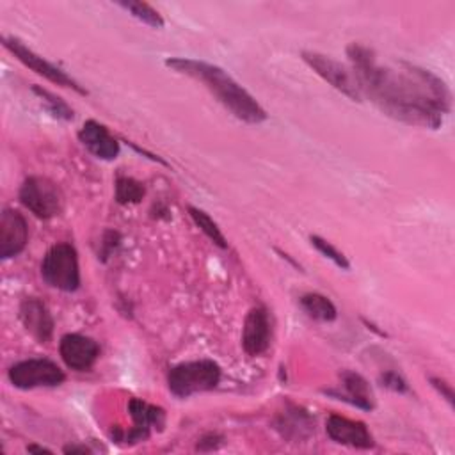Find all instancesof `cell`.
Segmentation results:
<instances>
[{
    "mask_svg": "<svg viewBox=\"0 0 455 455\" xmlns=\"http://www.w3.org/2000/svg\"><path fill=\"white\" fill-rule=\"evenodd\" d=\"M347 57L363 98L386 116L411 126L437 130L451 110V92L444 80L411 62L386 66L361 43L347 46Z\"/></svg>",
    "mask_w": 455,
    "mask_h": 455,
    "instance_id": "1",
    "label": "cell"
},
{
    "mask_svg": "<svg viewBox=\"0 0 455 455\" xmlns=\"http://www.w3.org/2000/svg\"><path fill=\"white\" fill-rule=\"evenodd\" d=\"M165 66L174 73L201 82L217 98V101L226 107L236 119L249 124H258L268 117L258 100L222 68L204 60L185 57L165 59Z\"/></svg>",
    "mask_w": 455,
    "mask_h": 455,
    "instance_id": "2",
    "label": "cell"
},
{
    "mask_svg": "<svg viewBox=\"0 0 455 455\" xmlns=\"http://www.w3.org/2000/svg\"><path fill=\"white\" fill-rule=\"evenodd\" d=\"M222 377L220 366L212 359L187 361L167 371V387L178 398H188L196 393L212 391Z\"/></svg>",
    "mask_w": 455,
    "mask_h": 455,
    "instance_id": "3",
    "label": "cell"
},
{
    "mask_svg": "<svg viewBox=\"0 0 455 455\" xmlns=\"http://www.w3.org/2000/svg\"><path fill=\"white\" fill-rule=\"evenodd\" d=\"M41 277L60 291H75L80 286V267L76 249L68 242L53 243L41 261Z\"/></svg>",
    "mask_w": 455,
    "mask_h": 455,
    "instance_id": "4",
    "label": "cell"
},
{
    "mask_svg": "<svg viewBox=\"0 0 455 455\" xmlns=\"http://www.w3.org/2000/svg\"><path fill=\"white\" fill-rule=\"evenodd\" d=\"M20 203L37 219H53L64 210V194L46 176H28L20 187Z\"/></svg>",
    "mask_w": 455,
    "mask_h": 455,
    "instance_id": "5",
    "label": "cell"
},
{
    "mask_svg": "<svg viewBox=\"0 0 455 455\" xmlns=\"http://www.w3.org/2000/svg\"><path fill=\"white\" fill-rule=\"evenodd\" d=\"M9 382L18 389H36V387H55L66 379L60 366L44 357H32L14 363L7 371Z\"/></svg>",
    "mask_w": 455,
    "mask_h": 455,
    "instance_id": "6",
    "label": "cell"
},
{
    "mask_svg": "<svg viewBox=\"0 0 455 455\" xmlns=\"http://www.w3.org/2000/svg\"><path fill=\"white\" fill-rule=\"evenodd\" d=\"M2 43H4V46H5L23 66H27L28 69H32V71L37 73L39 76L50 80V82L55 84V85L73 89L75 92H78V94H82V96L87 94V91H85L75 78H71L66 71H62V69L57 68L55 64L48 62V60L43 59L41 55H37L36 52H32V50H30L23 41H20L18 37H9V36H5V37L2 39Z\"/></svg>",
    "mask_w": 455,
    "mask_h": 455,
    "instance_id": "7",
    "label": "cell"
},
{
    "mask_svg": "<svg viewBox=\"0 0 455 455\" xmlns=\"http://www.w3.org/2000/svg\"><path fill=\"white\" fill-rule=\"evenodd\" d=\"M302 60L327 84H331L336 91L348 96L352 101H363V94L359 91V85L355 82V76L352 69L345 68L341 62L334 60L329 55L318 53V52H302Z\"/></svg>",
    "mask_w": 455,
    "mask_h": 455,
    "instance_id": "8",
    "label": "cell"
},
{
    "mask_svg": "<svg viewBox=\"0 0 455 455\" xmlns=\"http://www.w3.org/2000/svg\"><path fill=\"white\" fill-rule=\"evenodd\" d=\"M128 412L133 419V428L126 434L117 432L116 441H124L126 444H135L146 441L153 430H162L165 427V411L158 405L148 403L142 398H132L128 402Z\"/></svg>",
    "mask_w": 455,
    "mask_h": 455,
    "instance_id": "9",
    "label": "cell"
},
{
    "mask_svg": "<svg viewBox=\"0 0 455 455\" xmlns=\"http://www.w3.org/2000/svg\"><path fill=\"white\" fill-rule=\"evenodd\" d=\"M272 325L267 307L254 306L249 309L242 327V348L249 357L265 354L270 347Z\"/></svg>",
    "mask_w": 455,
    "mask_h": 455,
    "instance_id": "10",
    "label": "cell"
},
{
    "mask_svg": "<svg viewBox=\"0 0 455 455\" xmlns=\"http://www.w3.org/2000/svg\"><path fill=\"white\" fill-rule=\"evenodd\" d=\"M59 354L69 370L87 371L100 357V345L85 334L68 332L60 338Z\"/></svg>",
    "mask_w": 455,
    "mask_h": 455,
    "instance_id": "11",
    "label": "cell"
},
{
    "mask_svg": "<svg viewBox=\"0 0 455 455\" xmlns=\"http://www.w3.org/2000/svg\"><path fill=\"white\" fill-rule=\"evenodd\" d=\"M325 432L338 444H345L357 450H370L375 446L373 435L364 421L350 419L341 414L327 416Z\"/></svg>",
    "mask_w": 455,
    "mask_h": 455,
    "instance_id": "12",
    "label": "cell"
},
{
    "mask_svg": "<svg viewBox=\"0 0 455 455\" xmlns=\"http://www.w3.org/2000/svg\"><path fill=\"white\" fill-rule=\"evenodd\" d=\"M28 242L27 219L12 208H4L0 213V258H16Z\"/></svg>",
    "mask_w": 455,
    "mask_h": 455,
    "instance_id": "13",
    "label": "cell"
},
{
    "mask_svg": "<svg viewBox=\"0 0 455 455\" xmlns=\"http://www.w3.org/2000/svg\"><path fill=\"white\" fill-rule=\"evenodd\" d=\"M78 140L82 146L100 160H116L121 146L119 140L108 132V128L96 119H87L78 130Z\"/></svg>",
    "mask_w": 455,
    "mask_h": 455,
    "instance_id": "14",
    "label": "cell"
},
{
    "mask_svg": "<svg viewBox=\"0 0 455 455\" xmlns=\"http://www.w3.org/2000/svg\"><path fill=\"white\" fill-rule=\"evenodd\" d=\"M20 320L25 331L39 343H48L53 336V316L46 304L36 297H27L20 304Z\"/></svg>",
    "mask_w": 455,
    "mask_h": 455,
    "instance_id": "15",
    "label": "cell"
},
{
    "mask_svg": "<svg viewBox=\"0 0 455 455\" xmlns=\"http://www.w3.org/2000/svg\"><path fill=\"white\" fill-rule=\"evenodd\" d=\"M339 379H341L343 393L329 391V395L336 396L338 400H345L350 405H354L357 409H363V411H371L375 407L373 391H371L368 380L363 375H359L352 370H345V371H341Z\"/></svg>",
    "mask_w": 455,
    "mask_h": 455,
    "instance_id": "16",
    "label": "cell"
},
{
    "mask_svg": "<svg viewBox=\"0 0 455 455\" xmlns=\"http://www.w3.org/2000/svg\"><path fill=\"white\" fill-rule=\"evenodd\" d=\"M277 428L283 435L291 439H307L315 430V421L302 409L284 411L277 421Z\"/></svg>",
    "mask_w": 455,
    "mask_h": 455,
    "instance_id": "17",
    "label": "cell"
},
{
    "mask_svg": "<svg viewBox=\"0 0 455 455\" xmlns=\"http://www.w3.org/2000/svg\"><path fill=\"white\" fill-rule=\"evenodd\" d=\"M300 307L304 309V313L318 322H334L338 318V309L334 306V302L316 291H309L300 295L299 299Z\"/></svg>",
    "mask_w": 455,
    "mask_h": 455,
    "instance_id": "18",
    "label": "cell"
},
{
    "mask_svg": "<svg viewBox=\"0 0 455 455\" xmlns=\"http://www.w3.org/2000/svg\"><path fill=\"white\" fill-rule=\"evenodd\" d=\"M119 7H123L124 11H128L133 18H137L139 21H142L144 25L151 27V28H162L165 25L162 14L153 9L149 4L146 2H139V0H119L116 2Z\"/></svg>",
    "mask_w": 455,
    "mask_h": 455,
    "instance_id": "19",
    "label": "cell"
},
{
    "mask_svg": "<svg viewBox=\"0 0 455 455\" xmlns=\"http://www.w3.org/2000/svg\"><path fill=\"white\" fill-rule=\"evenodd\" d=\"M188 215H190V219L194 220V224H196L217 247H220V249H226V247H228V240H226L224 233L220 231L219 224H217L204 210H201V208H197V206H188Z\"/></svg>",
    "mask_w": 455,
    "mask_h": 455,
    "instance_id": "20",
    "label": "cell"
},
{
    "mask_svg": "<svg viewBox=\"0 0 455 455\" xmlns=\"http://www.w3.org/2000/svg\"><path fill=\"white\" fill-rule=\"evenodd\" d=\"M114 190L116 201L119 204H137L146 196V187L130 176H119L116 180Z\"/></svg>",
    "mask_w": 455,
    "mask_h": 455,
    "instance_id": "21",
    "label": "cell"
},
{
    "mask_svg": "<svg viewBox=\"0 0 455 455\" xmlns=\"http://www.w3.org/2000/svg\"><path fill=\"white\" fill-rule=\"evenodd\" d=\"M32 92L41 100V103L44 105V108L57 119L60 121H73L75 117V112L73 108L59 96H55L53 92H50L48 89H43L39 85H34L32 87Z\"/></svg>",
    "mask_w": 455,
    "mask_h": 455,
    "instance_id": "22",
    "label": "cell"
},
{
    "mask_svg": "<svg viewBox=\"0 0 455 455\" xmlns=\"http://www.w3.org/2000/svg\"><path fill=\"white\" fill-rule=\"evenodd\" d=\"M309 242H311V245H313L322 256H325L327 259H331L336 267H339V268H343V270H348V268H350V263H348L347 256H345L339 249H336L331 242H327L325 238H322V236H318V235H311V236H309Z\"/></svg>",
    "mask_w": 455,
    "mask_h": 455,
    "instance_id": "23",
    "label": "cell"
},
{
    "mask_svg": "<svg viewBox=\"0 0 455 455\" xmlns=\"http://www.w3.org/2000/svg\"><path fill=\"white\" fill-rule=\"evenodd\" d=\"M380 384L395 393H407L409 391V386L407 382L396 373V371H384L380 375Z\"/></svg>",
    "mask_w": 455,
    "mask_h": 455,
    "instance_id": "24",
    "label": "cell"
},
{
    "mask_svg": "<svg viewBox=\"0 0 455 455\" xmlns=\"http://www.w3.org/2000/svg\"><path fill=\"white\" fill-rule=\"evenodd\" d=\"M222 441H224V439H222V435H219V434H213V432H212V434H206V435H203V437L199 439L197 450H203V451L217 450Z\"/></svg>",
    "mask_w": 455,
    "mask_h": 455,
    "instance_id": "25",
    "label": "cell"
},
{
    "mask_svg": "<svg viewBox=\"0 0 455 455\" xmlns=\"http://www.w3.org/2000/svg\"><path fill=\"white\" fill-rule=\"evenodd\" d=\"M430 382H432V386L441 393V396L446 398L450 405H453V389H451V384H448L446 380L437 379V377H430Z\"/></svg>",
    "mask_w": 455,
    "mask_h": 455,
    "instance_id": "26",
    "label": "cell"
},
{
    "mask_svg": "<svg viewBox=\"0 0 455 455\" xmlns=\"http://www.w3.org/2000/svg\"><path fill=\"white\" fill-rule=\"evenodd\" d=\"M64 453H91V450L85 444H68L62 448Z\"/></svg>",
    "mask_w": 455,
    "mask_h": 455,
    "instance_id": "27",
    "label": "cell"
},
{
    "mask_svg": "<svg viewBox=\"0 0 455 455\" xmlns=\"http://www.w3.org/2000/svg\"><path fill=\"white\" fill-rule=\"evenodd\" d=\"M27 451H39V453H52V450L44 448V446H36V444H28Z\"/></svg>",
    "mask_w": 455,
    "mask_h": 455,
    "instance_id": "28",
    "label": "cell"
}]
</instances>
